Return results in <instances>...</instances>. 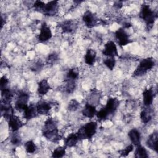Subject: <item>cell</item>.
<instances>
[{"instance_id": "obj_1", "label": "cell", "mask_w": 158, "mask_h": 158, "mask_svg": "<svg viewBox=\"0 0 158 158\" xmlns=\"http://www.w3.org/2000/svg\"><path fill=\"white\" fill-rule=\"evenodd\" d=\"M139 16L146 23L148 28L151 29L157 17V14L152 10L149 5L143 4L141 7Z\"/></svg>"}, {"instance_id": "obj_2", "label": "cell", "mask_w": 158, "mask_h": 158, "mask_svg": "<svg viewBox=\"0 0 158 158\" xmlns=\"http://www.w3.org/2000/svg\"><path fill=\"white\" fill-rule=\"evenodd\" d=\"M98 124L95 122H89L85 124L78 130L77 134L80 139H91L96 133Z\"/></svg>"}, {"instance_id": "obj_3", "label": "cell", "mask_w": 158, "mask_h": 158, "mask_svg": "<svg viewBox=\"0 0 158 158\" xmlns=\"http://www.w3.org/2000/svg\"><path fill=\"white\" fill-rule=\"evenodd\" d=\"M155 65V60L152 57H147L143 59L134 71V77H141L146 73Z\"/></svg>"}, {"instance_id": "obj_4", "label": "cell", "mask_w": 158, "mask_h": 158, "mask_svg": "<svg viewBox=\"0 0 158 158\" xmlns=\"http://www.w3.org/2000/svg\"><path fill=\"white\" fill-rule=\"evenodd\" d=\"M29 94L23 91H20L18 93L17 97L15 102V108L20 111L24 110L28 106L29 100Z\"/></svg>"}, {"instance_id": "obj_5", "label": "cell", "mask_w": 158, "mask_h": 158, "mask_svg": "<svg viewBox=\"0 0 158 158\" xmlns=\"http://www.w3.org/2000/svg\"><path fill=\"white\" fill-rule=\"evenodd\" d=\"M115 39L120 46H124L131 42L129 35L123 28H119L115 31Z\"/></svg>"}, {"instance_id": "obj_6", "label": "cell", "mask_w": 158, "mask_h": 158, "mask_svg": "<svg viewBox=\"0 0 158 158\" xmlns=\"http://www.w3.org/2000/svg\"><path fill=\"white\" fill-rule=\"evenodd\" d=\"M59 9V4L57 1H51L45 3L41 13L46 16H53L57 14Z\"/></svg>"}, {"instance_id": "obj_7", "label": "cell", "mask_w": 158, "mask_h": 158, "mask_svg": "<svg viewBox=\"0 0 158 158\" xmlns=\"http://www.w3.org/2000/svg\"><path fill=\"white\" fill-rule=\"evenodd\" d=\"M52 36V33L51 30L48 25L44 22L41 26L40 30V33L38 36V40L41 42H46L50 40Z\"/></svg>"}, {"instance_id": "obj_8", "label": "cell", "mask_w": 158, "mask_h": 158, "mask_svg": "<svg viewBox=\"0 0 158 158\" xmlns=\"http://www.w3.org/2000/svg\"><path fill=\"white\" fill-rule=\"evenodd\" d=\"M102 53L104 56H107L109 57H115L118 56V51L115 43L112 41L107 42L104 45V48Z\"/></svg>"}, {"instance_id": "obj_9", "label": "cell", "mask_w": 158, "mask_h": 158, "mask_svg": "<svg viewBox=\"0 0 158 158\" xmlns=\"http://www.w3.org/2000/svg\"><path fill=\"white\" fill-rule=\"evenodd\" d=\"M82 20L88 28L94 27L98 23L96 15L89 10H86L82 16Z\"/></svg>"}, {"instance_id": "obj_10", "label": "cell", "mask_w": 158, "mask_h": 158, "mask_svg": "<svg viewBox=\"0 0 158 158\" xmlns=\"http://www.w3.org/2000/svg\"><path fill=\"white\" fill-rule=\"evenodd\" d=\"M119 106V101L117 98L110 97L107 100L106 104L104 107V109L107 112L109 116L115 113Z\"/></svg>"}, {"instance_id": "obj_11", "label": "cell", "mask_w": 158, "mask_h": 158, "mask_svg": "<svg viewBox=\"0 0 158 158\" xmlns=\"http://www.w3.org/2000/svg\"><path fill=\"white\" fill-rule=\"evenodd\" d=\"M1 110L3 117L7 120L14 115V112L10 102H5L3 101H1Z\"/></svg>"}, {"instance_id": "obj_12", "label": "cell", "mask_w": 158, "mask_h": 158, "mask_svg": "<svg viewBox=\"0 0 158 158\" xmlns=\"http://www.w3.org/2000/svg\"><path fill=\"white\" fill-rule=\"evenodd\" d=\"M156 95L154 89L150 88L149 89H145L143 93V103L146 107H149L153 102L154 98Z\"/></svg>"}, {"instance_id": "obj_13", "label": "cell", "mask_w": 158, "mask_h": 158, "mask_svg": "<svg viewBox=\"0 0 158 158\" xmlns=\"http://www.w3.org/2000/svg\"><path fill=\"white\" fill-rule=\"evenodd\" d=\"M158 134L157 131H154L149 135L146 144L151 149L154 150L156 152H158Z\"/></svg>"}, {"instance_id": "obj_14", "label": "cell", "mask_w": 158, "mask_h": 158, "mask_svg": "<svg viewBox=\"0 0 158 158\" xmlns=\"http://www.w3.org/2000/svg\"><path fill=\"white\" fill-rule=\"evenodd\" d=\"M36 107L38 114L47 115L51 109V104L46 101H40L36 104Z\"/></svg>"}, {"instance_id": "obj_15", "label": "cell", "mask_w": 158, "mask_h": 158, "mask_svg": "<svg viewBox=\"0 0 158 158\" xmlns=\"http://www.w3.org/2000/svg\"><path fill=\"white\" fill-rule=\"evenodd\" d=\"M8 125L12 131L15 132L23 126V123L17 116L13 115L8 120Z\"/></svg>"}, {"instance_id": "obj_16", "label": "cell", "mask_w": 158, "mask_h": 158, "mask_svg": "<svg viewBox=\"0 0 158 158\" xmlns=\"http://www.w3.org/2000/svg\"><path fill=\"white\" fill-rule=\"evenodd\" d=\"M96 106L93 104H89L88 102L86 103L83 109L81 110L82 114L89 118H93L96 114Z\"/></svg>"}, {"instance_id": "obj_17", "label": "cell", "mask_w": 158, "mask_h": 158, "mask_svg": "<svg viewBox=\"0 0 158 158\" xmlns=\"http://www.w3.org/2000/svg\"><path fill=\"white\" fill-rule=\"evenodd\" d=\"M36 105L30 104L23 110V117L26 120H30L36 117L38 115Z\"/></svg>"}, {"instance_id": "obj_18", "label": "cell", "mask_w": 158, "mask_h": 158, "mask_svg": "<svg viewBox=\"0 0 158 158\" xmlns=\"http://www.w3.org/2000/svg\"><path fill=\"white\" fill-rule=\"evenodd\" d=\"M128 137L132 143L135 146L140 144L141 143V135L139 131L136 128H133L128 133Z\"/></svg>"}, {"instance_id": "obj_19", "label": "cell", "mask_w": 158, "mask_h": 158, "mask_svg": "<svg viewBox=\"0 0 158 158\" xmlns=\"http://www.w3.org/2000/svg\"><path fill=\"white\" fill-rule=\"evenodd\" d=\"M51 89L48 80L43 79L38 84V93L40 96L45 95Z\"/></svg>"}, {"instance_id": "obj_20", "label": "cell", "mask_w": 158, "mask_h": 158, "mask_svg": "<svg viewBox=\"0 0 158 158\" xmlns=\"http://www.w3.org/2000/svg\"><path fill=\"white\" fill-rule=\"evenodd\" d=\"M96 58V52L95 50L93 49H88L84 57L85 62L87 65L91 66L94 64Z\"/></svg>"}, {"instance_id": "obj_21", "label": "cell", "mask_w": 158, "mask_h": 158, "mask_svg": "<svg viewBox=\"0 0 158 158\" xmlns=\"http://www.w3.org/2000/svg\"><path fill=\"white\" fill-rule=\"evenodd\" d=\"M79 141V138L76 133H70L64 139V145L65 147H73L75 146L78 141Z\"/></svg>"}, {"instance_id": "obj_22", "label": "cell", "mask_w": 158, "mask_h": 158, "mask_svg": "<svg viewBox=\"0 0 158 158\" xmlns=\"http://www.w3.org/2000/svg\"><path fill=\"white\" fill-rule=\"evenodd\" d=\"M152 112L150 109H145L140 114V118L143 123H147L149 122L152 118Z\"/></svg>"}, {"instance_id": "obj_23", "label": "cell", "mask_w": 158, "mask_h": 158, "mask_svg": "<svg viewBox=\"0 0 158 158\" xmlns=\"http://www.w3.org/2000/svg\"><path fill=\"white\" fill-rule=\"evenodd\" d=\"M75 24L74 22L71 20H67L64 21L61 25L60 28L64 33H70L74 29Z\"/></svg>"}, {"instance_id": "obj_24", "label": "cell", "mask_w": 158, "mask_h": 158, "mask_svg": "<svg viewBox=\"0 0 158 158\" xmlns=\"http://www.w3.org/2000/svg\"><path fill=\"white\" fill-rule=\"evenodd\" d=\"M134 156L135 158H147L148 157V154L146 149L143 146L139 144L136 146Z\"/></svg>"}, {"instance_id": "obj_25", "label": "cell", "mask_w": 158, "mask_h": 158, "mask_svg": "<svg viewBox=\"0 0 158 158\" xmlns=\"http://www.w3.org/2000/svg\"><path fill=\"white\" fill-rule=\"evenodd\" d=\"M1 101L5 102H10V101L12 98L13 94L12 91L7 88L1 89Z\"/></svg>"}, {"instance_id": "obj_26", "label": "cell", "mask_w": 158, "mask_h": 158, "mask_svg": "<svg viewBox=\"0 0 158 158\" xmlns=\"http://www.w3.org/2000/svg\"><path fill=\"white\" fill-rule=\"evenodd\" d=\"M79 76V71L77 68H72L69 70L66 74V80L75 81Z\"/></svg>"}, {"instance_id": "obj_27", "label": "cell", "mask_w": 158, "mask_h": 158, "mask_svg": "<svg viewBox=\"0 0 158 158\" xmlns=\"http://www.w3.org/2000/svg\"><path fill=\"white\" fill-rule=\"evenodd\" d=\"M24 147H25V149L27 152H28L29 154L34 153L37 149L36 145L31 140L27 141L24 144Z\"/></svg>"}, {"instance_id": "obj_28", "label": "cell", "mask_w": 158, "mask_h": 158, "mask_svg": "<svg viewBox=\"0 0 158 158\" xmlns=\"http://www.w3.org/2000/svg\"><path fill=\"white\" fill-rule=\"evenodd\" d=\"M65 146H59L56 148L52 153V157L56 158L62 157L65 154Z\"/></svg>"}, {"instance_id": "obj_29", "label": "cell", "mask_w": 158, "mask_h": 158, "mask_svg": "<svg viewBox=\"0 0 158 158\" xmlns=\"http://www.w3.org/2000/svg\"><path fill=\"white\" fill-rule=\"evenodd\" d=\"M103 64L110 70H112L116 64V60L115 57H107L103 60Z\"/></svg>"}, {"instance_id": "obj_30", "label": "cell", "mask_w": 158, "mask_h": 158, "mask_svg": "<svg viewBox=\"0 0 158 158\" xmlns=\"http://www.w3.org/2000/svg\"><path fill=\"white\" fill-rule=\"evenodd\" d=\"M96 115L97 117L98 120L100 122L102 121V120H105L109 117L107 112H106V110L104 109V107L102 108L101 109H100L99 111L96 112Z\"/></svg>"}, {"instance_id": "obj_31", "label": "cell", "mask_w": 158, "mask_h": 158, "mask_svg": "<svg viewBox=\"0 0 158 158\" xmlns=\"http://www.w3.org/2000/svg\"><path fill=\"white\" fill-rule=\"evenodd\" d=\"M80 107V103L75 99L70 100L68 104L67 109L70 111H75Z\"/></svg>"}, {"instance_id": "obj_32", "label": "cell", "mask_w": 158, "mask_h": 158, "mask_svg": "<svg viewBox=\"0 0 158 158\" xmlns=\"http://www.w3.org/2000/svg\"><path fill=\"white\" fill-rule=\"evenodd\" d=\"M66 85H65V91L67 93H72L75 90L76 85L75 81L71 80H66Z\"/></svg>"}, {"instance_id": "obj_33", "label": "cell", "mask_w": 158, "mask_h": 158, "mask_svg": "<svg viewBox=\"0 0 158 158\" xmlns=\"http://www.w3.org/2000/svg\"><path fill=\"white\" fill-rule=\"evenodd\" d=\"M133 150V144H130L128 146H127L125 148H124L123 149H122L121 151H120L119 152H120V154L121 155V156L126 157Z\"/></svg>"}, {"instance_id": "obj_34", "label": "cell", "mask_w": 158, "mask_h": 158, "mask_svg": "<svg viewBox=\"0 0 158 158\" xmlns=\"http://www.w3.org/2000/svg\"><path fill=\"white\" fill-rule=\"evenodd\" d=\"M44 4H45V3L44 2L38 0V1H35L34 4L33 5V7L35 9V10L41 12Z\"/></svg>"}, {"instance_id": "obj_35", "label": "cell", "mask_w": 158, "mask_h": 158, "mask_svg": "<svg viewBox=\"0 0 158 158\" xmlns=\"http://www.w3.org/2000/svg\"><path fill=\"white\" fill-rule=\"evenodd\" d=\"M21 138L20 136L17 134V133H14L12 137H11V139H10V141L12 143V144L14 145H18L20 143H21Z\"/></svg>"}, {"instance_id": "obj_36", "label": "cell", "mask_w": 158, "mask_h": 158, "mask_svg": "<svg viewBox=\"0 0 158 158\" xmlns=\"http://www.w3.org/2000/svg\"><path fill=\"white\" fill-rule=\"evenodd\" d=\"M58 59V55L55 53V52H53L52 54H50L48 58H47V62L48 64H52L54 62H55Z\"/></svg>"}, {"instance_id": "obj_37", "label": "cell", "mask_w": 158, "mask_h": 158, "mask_svg": "<svg viewBox=\"0 0 158 158\" xmlns=\"http://www.w3.org/2000/svg\"><path fill=\"white\" fill-rule=\"evenodd\" d=\"M9 83V80L6 76H2L0 80V88L1 90L7 88V85Z\"/></svg>"}]
</instances>
